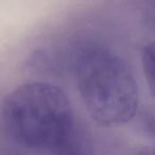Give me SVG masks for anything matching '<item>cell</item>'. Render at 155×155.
Masks as SVG:
<instances>
[{"mask_svg": "<svg viewBox=\"0 0 155 155\" xmlns=\"http://www.w3.org/2000/svg\"><path fill=\"white\" fill-rule=\"evenodd\" d=\"M142 64H143V70L146 74V79L153 91V71H154V48L153 44L146 46L142 53Z\"/></svg>", "mask_w": 155, "mask_h": 155, "instance_id": "3957f363", "label": "cell"}, {"mask_svg": "<svg viewBox=\"0 0 155 155\" xmlns=\"http://www.w3.org/2000/svg\"><path fill=\"white\" fill-rule=\"evenodd\" d=\"M2 115L11 136L26 148L47 155H93L68 97L56 85L32 81L16 87L5 99Z\"/></svg>", "mask_w": 155, "mask_h": 155, "instance_id": "6da1fadb", "label": "cell"}, {"mask_svg": "<svg viewBox=\"0 0 155 155\" xmlns=\"http://www.w3.org/2000/svg\"><path fill=\"white\" fill-rule=\"evenodd\" d=\"M75 78L86 110L104 127L131 121L138 108L135 75L124 60L110 50L91 47L80 54Z\"/></svg>", "mask_w": 155, "mask_h": 155, "instance_id": "7a4b0ae2", "label": "cell"}]
</instances>
